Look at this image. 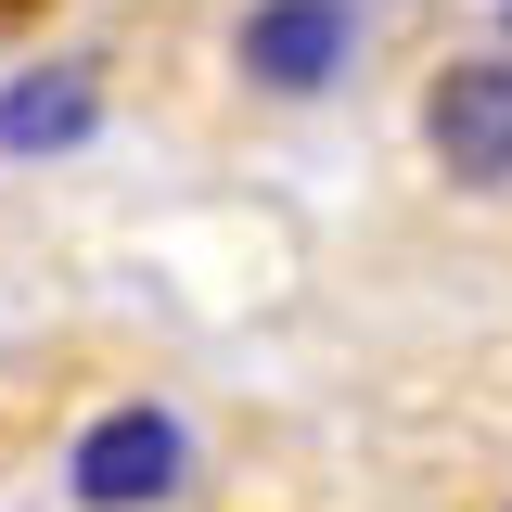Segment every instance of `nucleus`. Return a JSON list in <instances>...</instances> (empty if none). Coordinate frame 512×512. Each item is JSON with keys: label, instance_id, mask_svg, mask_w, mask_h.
Masks as SVG:
<instances>
[{"label": "nucleus", "instance_id": "f257e3e1", "mask_svg": "<svg viewBox=\"0 0 512 512\" xmlns=\"http://www.w3.org/2000/svg\"><path fill=\"white\" fill-rule=\"evenodd\" d=\"M205 487V423L167 384H103L52 436V500L64 512H192Z\"/></svg>", "mask_w": 512, "mask_h": 512}, {"label": "nucleus", "instance_id": "f03ea898", "mask_svg": "<svg viewBox=\"0 0 512 512\" xmlns=\"http://www.w3.org/2000/svg\"><path fill=\"white\" fill-rule=\"evenodd\" d=\"M359 64H372V0H231V26H218V77L269 116L346 103Z\"/></svg>", "mask_w": 512, "mask_h": 512}, {"label": "nucleus", "instance_id": "7ed1b4c3", "mask_svg": "<svg viewBox=\"0 0 512 512\" xmlns=\"http://www.w3.org/2000/svg\"><path fill=\"white\" fill-rule=\"evenodd\" d=\"M410 141L461 205H512V39L500 52H436L410 90Z\"/></svg>", "mask_w": 512, "mask_h": 512}, {"label": "nucleus", "instance_id": "20e7f679", "mask_svg": "<svg viewBox=\"0 0 512 512\" xmlns=\"http://www.w3.org/2000/svg\"><path fill=\"white\" fill-rule=\"evenodd\" d=\"M116 128V64L52 39V52H13L0 64V167H64Z\"/></svg>", "mask_w": 512, "mask_h": 512}, {"label": "nucleus", "instance_id": "39448f33", "mask_svg": "<svg viewBox=\"0 0 512 512\" xmlns=\"http://www.w3.org/2000/svg\"><path fill=\"white\" fill-rule=\"evenodd\" d=\"M500 13H512V0H500Z\"/></svg>", "mask_w": 512, "mask_h": 512}, {"label": "nucleus", "instance_id": "423d86ee", "mask_svg": "<svg viewBox=\"0 0 512 512\" xmlns=\"http://www.w3.org/2000/svg\"><path fill=\"white\" fill-rule=\"evenodd\" d=\"M500 512H512V500H500Z\"/></svg>", "mask_w": 512, "mask_h": 512}]
</instances>
